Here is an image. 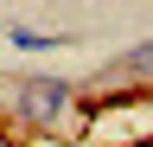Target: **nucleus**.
Masks as SVG:
<instances>
[{
    "label": "nucleus",
    "instance_id": "f257e3e1",
    "mask_svg": "<svg viewBox=\"0 0 153 147\" xmlns=\"http://www.w3.org/2000/svg\"><path fill=\"white\" fill-rule=\"evenodd\" d=\"M70 102H76V83L70 77H19L13 90H7V109H13V122L19 128H57L70 115Z\"/></svg>",
    "mask_w": 153,
    "mask_h": 147
},
{
    "label": "nucleus",
    "instance_id": "f03ea898",
    "mask_svg": "<svg viewBox=\"0 0 153 147\" xmlns=\"http://www.w3.org/2000/svg\"><path fill=\"white\" fill-rule=\"evenodd\" d=\"M102 77H108V83H153V39L128 45L121 58H108V64H102Z\"/></svg>",
    "mask_w": 153,
    "mask_h": 147
},
{
    "label": "nucleus",
    "instance_id": "7ed1b4c3",
    "mask_svg": "<svg viewBox=\"0 0 153 147\" xmlns=\"http://www.w3.org/2000/svg\"><path fill=\"white\" fill-rule=\"evenodd\" d=\"M7 39H13V51H57V45H70V32H38V26H13Z\"/></svg>",
    "mask_w": 153,
    "mask_h": 147
},
{
    "label": "nucleus",
    "instance_id": "20e7f679",
    "mask_svg": "<svg viewBox=\"0 0 153 147\" xmlns=\"http://www.w3.org/2000/svg\"><path fill=\"white\" fill-rule=\"evenodd\" d=\"M128 147H153V141H128Z\"/></svg>",
    "mask_w": 153,
    "mask_h": 147
}]
</instances>
